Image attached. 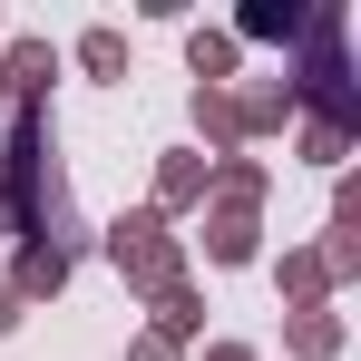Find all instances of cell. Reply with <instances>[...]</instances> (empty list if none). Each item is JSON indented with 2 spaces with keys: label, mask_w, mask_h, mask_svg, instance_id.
I'll return each mask as SVG.
<instances>
[{
  "label": "cell",
  "mask_w": 361,
  "mask_h": 361,
  "mask_svg": "<svg viewBox=\"0 0 361 361\" xmlns=\"http://www.w3.org/2000/svg\"><path fill=\"white\" fill-rule=\"evenodd\" d=\"M108 264L127 274V293H147V302L166 293V283H185V244L166 235V215H147V205L108 225Z\"/></svg>",
  "instance_id": "cell-1"
},
{
  "label": "cell",
  "mask_w": 361,
  "mask_h": 361,
  "mask_svg": "<svg viewBox=\"0 0 361 361\" xmlns=\"http://www.w3.org/2000/svg\"><path fill=\"white\" fill-rule=\"evenodd\" d=\"M68 274H78V254H68V244H49V235H20V264H10V293H20V302H49V293H68Z\"/></svg>",
  "instance_id": "cell-2"
},
{
  "label": "cell",
  "mask_w": 361,
  "mask_h": 361,
  "mask_svg": "<svg viewBox=\"0 0 361 361\" xmlns=\"http://www.w3.org/2000/svg\"><path fill=\"white\" fill-rule=\"evenodd\" d=\"M264 195H274V166H264V157H205V205L264 215Z\"/></svg>",
  "instance_id": "cell-3"
},
{
  "label": "cell",
  "mask_w": 361,
  "mask_h": 361,
  "mask_svg": "<svg viewBox=\"0 0 361 361\" xmlns=\"http://www.w3.org/2000/svg\"><path fill=\"white\" fill-rule=\"evenodd\" d=\"M264 254V215H244V205H205V264H254Z\"/></svg>",
  "instance_id": "cell-4"
},
{
  "label": "cell",
  "mask_w": 361,
  "mask_h": 361,
  "mask_svg": "<svg viewBox=\"0 0 361 361\" xmlns=\"http://www.w3.org/2000/svg\"><path fill=\"white\" fill-rule=\"evenodd\" d=\"M185 205H205V157H195V147H166V157H157V205H147V215H185Z\"/></svg>",
  "instance_id": "cell-5"
},
{
  "label": "cell",
  "mask_w": 361,
  "mask_h": 361,
  "mask_svg": "<svg viewBox=\"0 0 361 361\" xmlns=\"http://www.w3.org/2000/svg\"><path fill=\"white\" fill-rule=\"evenodd\" d=\"M0 78H10V98H49L59 49H49V39H0Z\"/></svg>",
  "instance_id": "cell-6"
},
{
  "label": "cell",
  "mask_w": 361,
  "mask_h": 361,
  "mask_svg": "<svg viewBox=\"0 0 361 361\" xmlns=\"http://www.w3.org/2000/svg\"><path fill=\"white\" fill-rule=\"evenodd\" d=\"M342 342H352V332H342L332 302H322V312H283V352H293V361H332Z\"/></svg>",
  "instance_id": "cell-7"
},
{
  "label": "cell",
  "mask_w": 361,
  "mask_h": 361,
  "mask_svg": "<svg viewBox=\"0 0 361 361\" xmlns=\"http://www.w3.org/2000/svg\"><path fill=\"white\" fill-rule=\"evenodd\" d=\"M235 127H244V137H283V127H293V88H283V78L235 88Z\"/></svg>",
  "instance_id": "cell-8"
},
{
  "label": "cell",
  "mask_w": 361,
  "mask_h": 361,
  "mask_svg": "<svg viewBox=\"0 0 361 361\" xmlns=\"http://www.w3.org/2000/svg\"><path fill=\"white\" fill-rule=\"evenodd\" d=\"M274 283H283V302H293V312H322V293H332V274H322V254H312V244H283Z\"/></svg>",
  "instance_id": "cell-9"
},
{
  "label": "cell",
  "mask_w": 361,
  "mask_h": 361,
  "mask_svg": "<svg viewBox=\"0 0 361 361\" xmlns=\"http://www.w3.org/2000/svg\"><path fill=\"white\" fill-rule=\"evenodd\" d=\"M302 20H312V0H254L235 30H225V39H283V49H293V39H302Z\"/></svg>",
  "instance_id": "cell-10"
},
{
  "label": "cell",
  "mask_w": 361,
  "mask_h": 361,
  "mask_svg": "<svg viewBox=\"0 0 361 361\" xmlns=\"http://www.w3.org/2000/svg\"><path fill=\"white\" fill-rule=\"evenodd\" d=\"M195 137L215 147V157H244V127H235V88H195ZM195 147V157H205Z\"/></svg>",
  "instance_id": "cell-11"
},
{
  "label": "cell",
  "mask_w": 361,
  "mask_h": 361,
  "mask_svg": "<svg viewBox=\"0 0 361 361\" xmlns=\"http://www.w3.org/2000/svg\"><path fill=\"white\" fill-rule=\"evenodd\" d=\"M147 332H157V342H195V332H205V293H195V283H166V293H157V322H147Z\"/></svg>",
  "instance_id": "cell-12"
},
{
  "label": "cell",
  "mask_w": 361,
  "mask_h": 361,
  "mask_svg": "<svg viewBox=\"0 0 361 361\" xmlns=\"http://www.w3.org/2000/svg\"><path fill=\"white\" fill-rule=\"evenodd\" d=\"M185 68H195V88H225L235 78V39L225 30H185Z\"/></svg>",
  "instance_id": "cell-13"
},
{
  "label": "cell",
  "mask_w": 361,
  "mask_h": 361,
  "mask_svg": "<svg viewBox=\"0 0 361 361\" xmlns=\"http://www.w3.org/2000/svg\"><path fill=\"white\" fill-rule=\"evenodd\" d=\"M78 68L88 78H127V39L118 30H78Z\"/></svg>",
  "instance_id": "cell-14"
},
{
  "label": "cell",
  "mask_w": 361,
  "mask_h": 361,
  "mask_svg": "<svg viewBox=\"0 0 361 361\" xmlns=\"http://www.w3.org/2000/svg\"><path fill=\"white\" fill-rule=\"evenodd\" d=\"M312 254H322V274H332V283H352V274H361V225H332Z\"/></svg>",
  "instance_id": "cell-15"
},
{
  "label": "cell",
  "mask_w": 361,
  "mask_h": 361,
  "mask_svg": "<svg viewBox=\"0 0 361 361\" xmlns=\"http://www.w3.org/2000/svg\"><path fill=\"white\" fill-rule=\"evenodd\" d=\"M302 157H312V166H342V157H352V137H342V127H312V118H302Z\"/></svg>",
  "instance_id": "cell-16"
},
{
  "label": "cell",
  "mask_w": 361,
  "mask_h": 361,
  "mask_svg": "<svg viewBox=\"0 0 361 361\" xmlns=\"http://www.w3.org/2000/svg\"><path fill=\"white\" fill-rule=\"evenodd\" d=\"M127 361H185L176 342H157V332H137V342H127Z\"/></svg>",
  "instance_id": "cell-17"
},
{
  "label": "cell",
  "mask_w": 361,
  "mask_h": 361,
  "mask_svg": "<svg viewBox=\"0 0 361 361\" xmlns=\"http://www.w3.org/2000/svg\"><path fill=\"white\" fill-rule=\"evenodd\" d=\"M205 361H254V342H205Z\"/></svg>",
  "instance_id": "cell-18"
},
{
  "label": "cell",
  "mask_w": 361,
  "mask_h": 361,
  "mask_svg": "<svg viewBox=\"0 0 361 361\" xmlns=\"http://www.w3.org/2000/svg\"><path fill=\"white\" fill-rule=\"evenodd\" d=\"M0 332H20V293L10 283H0Z\"/></svg>",
  "instance_id": "cell-19"
},
{
  "label": "cell",
  "mask_w": 361,
  "mask_h": 361,
  "mask_svg": "<svg viewBox=\"0 0 361 361\" xmlns=\"http://www.w3.org/2000/svg\"><path fill=\"white\" fill-rule=\"evenodd\" d=\"M0 244H20V205L10 195H0Z\"/></svg>",
  "instance_id": "cell-20"
},
{
  "label": "cell",
  "mask_w": 361,
  "mask_h": 361,
  "mask_svg": "<svg viewBox=\"0 0 361 361\" xmlns=\"http://www.w3.org/2000/svg\"><path fill=\"white\" fill-rule=\"evenodd\" d=\"M10 108H20V98H10V78H0V118H10Z\"/></svg>",
  "instance_id": "cell-21"
}]
</instances>
